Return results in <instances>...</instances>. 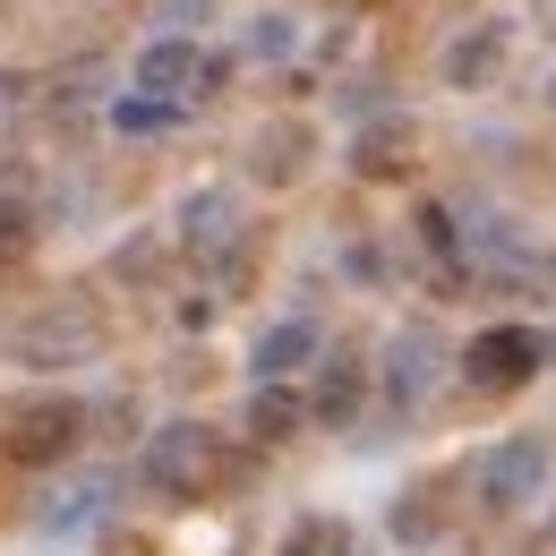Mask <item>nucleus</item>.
Masks as SVG:
<instances>
[{
  "instance_id": "nucleus-14",
  "label": "nucleus",
  "mask_w": 556,
  "mask_h": 556,
  "mask_svg": "<svg viewBox=\"0 0 556 556\" xmlns=\"http://www.w3.org/2000/svg\"><path fill=\"white\" fill-rule=\"evenodd\" d=\"M180 121V103H154V94H121L112 103V129H172Z\"/></svg>"
},
{
  "instance_id": "nucleus-16",
  "label": "nucleus",
  "mask_w": 556,
  "mask_h": 556,
  "mask_svg": "<svg viewBox=\"0 0 556 556\" xmlns=\"http://www.w3.org/2000/svg\"><path fill=\"white\" fill-rule=\"evenodd\" d=\"M17 249H35V206L26 198H0V257H17Z\"/></svg>"
},
{
  "instance_id": "nucleus-21",
  "label": "nucleus",
  "mask_w": 556,
  "mask_h": 556,
  "mask_svg": "<svg viewBox=\"0 0 556 556\" xmlns=\"http://www.w3.org/2000/svg\"><path fill=\"white\" fill-rule=\"evenodd\" d=\"M540 26H556V0H540Z\"/></svg>"
},
{
  "instance_id": "nucleus-2",
  "label": "nucleus",
  "mask_w": 556,
  "mask_h": 556,
  "mask_svg": "<svg viewBox=\"0 0 556 556\" xmlns=\"http://www.w3.org/2000/svg\"><path fill=\"white\" fill-rule=\"evenodd\" d=\"M540 368H548V334H540V326H488V334H471V351H463L471 394H514V386H531Z\"/></svg>"
},
{
  "instance_id": "nucleus-18",
  "label": "nucleus",
  "mask_w": 556,
  "mask_h": 556,
  "mask_svg": "<svg viewBox=\"0 0 556 556\" xmlns=\"http://www.w3.org/2000/svg\"><path fill=\"white\" fill-rule=\"evenodd\" d=\"M419 231H428V249H463V231H454L445 206H419Z\"/></svg>"
},
{
  "instance_id": "nucleus-22",
  "label": "nucleus",
  "mask_w": 556,
  "mask_h": 556,
  "mask_svg": "<svg viewBox=\"0 0 556 556\" xmlns=\"http://www.w3.org/2000/svg\"><path fill=\"white\" fill-rule=\"evenodd\" d=\"M548 94H556V86H548Z\"/></svg>"
},
{
  "instance_id": "nucleus-12",
  "label": "nucleus",
  "mask_w": 556,
  "mask_h": 556,
  "mask_svg": "<svg viewBox=\"0 0 556 556\" xmlns=\"http://www.w3.org/2000/svg\"><path fill=\"white\" fill-rule=\"evenodd\" d=\"M300 154H308V129H300V121H275V129H257V154H249V172H257L266 189H282V180L300 172Z\"/></svg>"
},
{
  "instance_id": "nucleus-7",
  "label": "nucleus",
  "mask_w": 556,
  "mask_h": 556,
  "mask_svg": "<svg viewBox=\"0 0 556 556\" xmlns=\"http://www.w3.org/2000/svg\"><path fill=\"white\" fill-rule=\"evenodd\" d=\"M359 403H368V359L334 351V359L317 368V394H308V419H317V428H351V419H359Z\"/></svg>"
},
{
  "instance_id": "nucleus-17",
  "label": "nucleus",
  "mask_w": 556,
  "mask_h": 556,
  "mask_svg": "<svg viewBox=\"0 0 556 556\" xmlns=\"http://www.w3.org/2000/svg\"><path fill=\"white\" fill-rule=\"evenodd\" d=\"M249 52H257V61H266V52H291V17H257V26H249Z\"/></svg>"
},
{
  "instance_id": "nucleus-19",
  "label": "nucleus",
  "mask_w": 556,
  "mask_h": 556,
  "mask_svg": "<svg viewBox=\"0 0 556 556\" xmlns=\"http://www.w3.org/2000/svg\"><path fill=\"white\" fill-rule=\"evenodd\" d=\"M17 112H26V77H17V70H0V129H9Z\"/></svg>"
},
{
  "instance_id": "nucleus-5",
  "label": "nucleus",
  "mask_w": 556,
  "mask_h": 556,
  "mask_svg": "<svg viewBox=\"0 0 556 556\" xmlns=\"http://www.w3.org/2000/svg\"><path fill=\"white\" fill-rule=\"evenodd\" d=\"M77 428H86V412L61 403V394H43V403H17V412H9L0 445H9L17 463H61V454L77 445Z\"/></svg>"
},
{
  "instance_id": "nucleus-20",
  "label": "nucleus",
  "mask_w": 556,
  "mask_h": 556,
  "mask_svg": "<svg viewBox=\"0 0 556 556\" xmlns=\"http://www.w3.org/2000/svg\"><path fill=\"white\" fill-rule=\"evenodd\" d=\"M394 531H403V540H428V531H437V514H428V505H403V514H394Z\"/></svg>"
},
{
  "instance_id": "nucleus-11",
  "label": "nucleus",
  "mask_w": 556,
  "mask_h": 556,
  "mask_svg": "<svg viewBox=\"0 0 556 556\" xmlns=\"http://www.w3.org/2000/svg\"><path fill=\"white\" fill-rule=\"evenodd\" d=\"M496 61H505V26H471L463 43H445V86H488L496 77Z\"/></svg>"
},
{
  "instance_id": "nucleus-4",
  "label": "nucleus",
  "mask_w": 556,
  "mask_h": 556,
  "mask_svg": "<svg viewBox=\"0 0 556 556\" xmlns=\"http://www.w3.org/2000/svg\"><path fill=\"white\" fill-rule=\"evenodd\" d=\"M548 488V437H505L480 454V505L488 514H522Z\"/></svg>"
},
{
  "instance_id": "nucleus-13",
  "label": "nucleus",
  "mask_w": 556,
  "mask_h": 556,
  "mask_svg": "<svg viewBox=\"0 0 556 556\" xmlns=\"http://www.w3.org/2000/svg\"><path fill=\"white\" fill-rule=\"evenodd\" d=\"M300 419H308V403H300V394H282V386H257V403H249V428H257L266 445H275V437H291Z\"/></svg>"
},
{
  "instance_id": "nucleus-10",
  "label": "nucleus",
  "mask_w": 556,
  "mask_h": 556,
  "mask_svg": "<svg viewBox=\"0 0 556 556\" xmlns=\"http://www.w3.org/2000/svg\"><path fill=\"white\" fill-rule=\"evenodd\" d=\"M428 377H437V343H428V326H403L394 351H386V394L412 412L419 394H428Z\"/></svg>"
},
{
  "instance_id": "nucleus-9",
  "label": "nucleus",
  "mask_w": 556,
  "mask_h": 556,
  "mask_svg": "<svg viewBox=\"0 0 556 556\" xmlns=\"http://www.w3.org/2000/svg\"><path fill=\"white\" fill-rule=\"evenodd\" d=\"M300 359H317V326H308V317H282V326H266V334H257V351H249L257 386H282Z\"/></svg>"
},
{
  "instance_id": "nucleus-1",
  "label": "nucleus",
  "mask_w": 556,
  "mask_h": 556,
  "mask_svg": "<svg viewBox=\"0 0 556 556\" xmlns=\"http://www.w3.org/2000/svg\"><path fill=\"white\" fill-rule=\"evenodd\" d=\"M138 480L154 496H206L223 480V437H214L206 419H163L138 454Z\"/></svg>"
},
{
  "instance_id": "nucleus-8",
  "label": "nucleus",
  "mask_w": 556,
  "mask_h": 556,
  "mask_svg": "<svg viewBox=\"0 0 556 556\" xmlns=\"http://www.w3.org/2000/svg\"><path fill=\"white\" fill-rule=\"evenodd\" d=\"M231 189H189V198H180V214H172V223H180V249H198V257H214V249H231Z\"/></svg>"
},
{
  "instance_id": "nucleus-6",
  "label": "nucleus",
  "mask_w": 556,
  "mask_h": 556,
  "mask_svg": "<svg viewBox=\"0 0 556 556\" xmlns=\"http://www.w3.org/2000/svg\"><path fill=\"white\" fill-rule=\"evenodd\" d=\"M129 77H138V94H154V103H180V94H198L214 70H206V52H198L189 35H154Z\"/></svg>"
},
{
  "instance_id": "nucleus-3",
  "label": "nucleus",
  "mask_w": 556,
  "mask_h": 556,
  "mask_svg": "<svg viewBox=\"0 0 556 556\" xmlns=\"http://www.w3.org/2000/svg\"><path fill=\"white\" fill-rule=\"evenodd\" d=\"M94 351H103V326L86 308H43V317L9 326V359H26V368H77Z\"/></svg>"
},
{
  "instance_id": "nucleus-15",
  "label": "nucleus",
  "mask_w": 556,
  "mask_h": 556,
  "mask_svg": "<svg viewBox=\"0 0 556 556\" xmlns=\"http://www.w3.org/2000/svg\"><path fill=\"white\" fill-rule=\"evenodd\" d=\"M403 146H412L403 121H394V129H368V138H359V172H394V163H403Z\"/></svg>"
}]
</instances>
